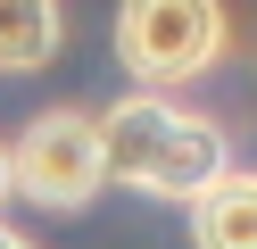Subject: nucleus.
<instances>
[{"mask_svg":"<svg viewBox=\"0 0 257 249\" xmlns=\"http://www.w3.org/2000/svg\"><path fill=\"white\" fill-rule=\"evenodd\" d=\"M100 158L124 191H150V199H191L232 166L216 116H191L158 92H133L100 116Z\"/></svg>","mask_w":257,"mask_h":249,"instance_id":"nucleus-1","label":"nucleus"},{"mask_svg":"<svg viewBox=\"0 0 257 249\" xmlns=\"http://www.w3.org/2000/svg\"><path fill=\"white\" fill-rule=\"evenodd\" d=\"M224 0H124L116 9V58L133 83L166 92L183 75H207L224 58Z\"/></svg>","mask_w":257,"mask_h":249,"instance_id":"nucleus-2","label":"nucleus"},{"mask_svg":"<svg viewBox=\"0 0 257 249\" xmlns=\"http://www.w3.org/2000/svg\"><path fill=\"white\" fill-rule=\"evenodd\" d=\"M108 183L100 158V116L83 108H50L25 125V141L9 149V191L42 199V208H91V191Z\"/></svg>","mask_w":257,"mask_h":249,"instance_id":"nucleus-3","label":"nucleus"},{"mask_svg":"<svg viewBox=\"0 0 257 249\" xmlns=\"http://www.w3.org/2000/svg\"><path fill=\"white\" fill-rule=\"evenodd\" d=\"M191 241L199 249H257V175L224 166L207 191H191Z\"/></svg>","mask_w":257,"mask_h":249,"instance_id":"nucleus-4","label":"nucleus"},{"mask_svg":"<svg viewBox=\"0 0 257 249\" xmlns=\"http://www.w3.org/2000/svg\"><path fill=\"white\" fill-rule=\"evenodd\" d=\"M58 33H67V9H58V0H0V66H9V75L50 66Z\"/></svg>","mask_w":257,"mask_h":249,"instance_id":"nucleus-5","label":"nucleus"},{"mask_svg":"<svg viewBox=\"0 0 257 249\" xmlns=\"http://www.w3.org/2000/svg\"><path fill=\"white\" fill-rule=\"evenodd\" d=\"M0 249H42V241H25L17 224H0Z\"/></svg>","mask_w":257,"mask_h":249,"instance_id":"nucleus-6","label":"nucleus"},{"mask_svg":"<svg viewBox=\"0 0 257 249\" xmlns=\"http://www.w3.org/2000/svg\"><path fill=\"white\" fill-rule=\"evenodd\" d=\"M0 199H9V149H0Z\"/></svg>","mask_w":257,"mask_h":249,"instance_id":"nucleus-7","label":"nucleus"}]
</instances>
